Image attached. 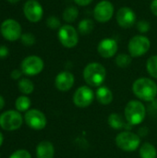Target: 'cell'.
<instances>
[{"instance_id":"obj_25","label":"cell","mask_w":157,"mask_h":158,"mask_svg":"<svg viewBox=\"0 0 157 158\" xmlns=\"http://www.w3.org/2000/svg\"><path fill=\"white\" fill-rule=\"evenodd\" d=\"M146 70L151 77L157 79V55L152 56L147 59Z\"/></svg>"},{"instance_id":"obj_22","label":"cell","mask_w":157,"mask_h":158,"mask_svg":"<svg viewBox=\"0 0 157 158\" xmlns=\"http://www.w3.org/2000/svg\"><path fill=\"white\" fill-rule=\"evenodd\" d=\"M94 29V22L91 19H83L78 24V31L82 35L90 34Z\"/></svg>"},{"instance_id":"obj_15","label":"cell","mask_w":157,"mask_h":158,"mask_svg":"<svg viewBox=\"0 0 157 158\" xmlns=\"http://www.w3.org/2000/svg\"><path fill=\"white\" fill-rule=\"evenodd\" d=\"M118 50V42L113 38H105L101 40L97 45V52L103 58L113 57Z\"/></svg>"},{"instance_id":"obj_19","label":"cell","mask_w":157,"mask_h":158,"mask_svg":"<svg viewBox=\"0 0 157 158\" xmlns=\"http://www.w3.org/2000/svg\"><path fill=\"white\" fill-rule=\"evenodd\" d=\"M114 95L112 91L107 86H100L97 88L95 92V99L103 106L110 105L113 101Z\"/></svg>"},{"instance_id":"obj_27","label":"cell","mask_w":157,"mask_h":158,"mask_svg":"<svg viewBox=\"0 0 157 158\" xmlns=\"http://www.w3.org/2000/svg\"><path fill=\"white\" fill-rule=\"evenodd\" d=\"M46 25L51 30H57V31L62 26L60 19L58 18L55 17V16H50V17L47 18V19H46Z\"/></svg>"},{"instance_id":"obj_30","label":"cell","mask_w":157,"mask_h":158,"mask_svg":"<svg viewBox=\"0 0 157 158\" xmlns=\"http://www.w3.org/2000/svg\"><path fill=\"white\" fill-rule=\"evenodd\" d=\"M9 158H31V154L24 149H20V150H17L15 151Z\"/></svg>"},{"instance_id":"obj_3","label":"cell","mask_w":157,"mask_h":158,"mask_svg":"<svg viewBox=\"0 0 157 158\" xmlns=\"http://www.w3.org/2000/svg\"><path fill=\"white\" fill-rule=\"evenodd\" d=\"M147 114L146 106L139 100L130 101L124 109V117L131 126H138L143 122Z\"/></svg>"},{"instance_id":"obj_39","label":"cell","mask_w":157,"mask_h":158,"mask_svg":"<svg viewBox=\"0 0 157 158\" xmlns=\"http://www.w3.org/2000/svg\"><path fill=\"white\" fill-rule=\"evenodd\" d=\"M9 3H12V4H15V3H18V2H19L20 0H7Z\"/></svg>"},{"instance_id":"obj_12","label":"cell","mask_w":157,"mask_h":158,"mask_svg":"<svg viewBox=\"0 0 157 158\" xmlns=\"http://www.w3.org/2000/svg\"><path fill=\"white\" fill-rule=\"evenodd\" d=\"M24 121L31 129L35 131H41L44 129L47 124L46 117L38 109L28 110L24 116Z\"/></svg>"},{"instance_id":"obj_1","label":"cell","mask_w":157,"mask_h":158,"mask_svg":"<svg viewBox=\"0 0 157 158\" xmlns=\"http://www.w3.org/2000/svg\"><path fill=\"white\" fill-rule=\"evenodd\" d=\"M133 94L144 102H151L157 96V84L152 80L146 77L137 79L131 87Z\"/></svg>"},{"instance_id":"obj_31","label":"cell","mask_w":157,"mask_h":158,"mask_svg":"<svg viewBox=\"0 0 157 158\" xmlns=\"http://www.w3.org/2000/svg\"><path fill=\"white\" fill-rule=\"evenodd\" d=\"M147 112L151 115V116H155L157 114V98H155V100L149 102L148 106L146 107Z\"/></svg>"},{"instance_id":"obj_28","label":"cell","mask_w":157,"mask_h":158,"mask_svg":"<svg viewBox=\"0 0 157 158\" xmlns=\"http://www.w3.org/2000/svg\"><path fill=\"white\" fill-rule=\"evenodd\" d=\"M20 40H21V43L25 45V46H31L35 44V36L31 33V32H26V33H23L20 37Z\"/></svg>"},{"instance_id":"obj_18","label":"cell","mask_w":157,"mask_h":158,"mask_svg":"<svg viewBox=\"0 0 157 158\" xmlns=\"http://www.w3.org/2000/svg\"><path fill=\"white\" fill-rule=\"evenodd\" d=\"M55 147L49 141H43L38 143L36 147V157L37 158H54Z\"/></svg>"},{"instance_id":"obj_5","label":"cell","mask_w":157,"mask_h":158,"mask_svg":"<svg viewBox=\"0 0 157 158\" xmlns=\"http://www.w3.org/2000/svg\"><path fill=\"white\" fill-rule=\"evenodd\" d=\"M150 39L142 34L133 36L128 44V51L132 57H140L144 56L150 50Z\"/></svg>"},{"instance_id":"obj_24","label":"cell","mask_w":157,"mask_h":158,"mask_svg":"<svg viewBox=\"0 0 157 158\" xmlns=\"http://www.w3.org/2000/svg\"><path fill=\"white\" fill-rule=\"evenodd\" d=\"M18 87H19V90L23 94H30L34 90L33 82L31 80L27 79V78L20 79L19 81V83H18Z\"/></svg>"},{"instance_id":"obj_32","label":"cell","mask_w":157,"mask_h":158,"mask_svg":"<svg viewBox=\"0 0 157 158\" xmlns=\"http://www.w3.org/2000/svg\"><path fill=\"white\" fill-rule=\"evenodd\" d=\"M22 74H23V73H22L21 69H20V70H19V69H14V70L10 73V76H11V78L14 79V80H19V79H20V77H21Z\"/></svg>"},{"instance_id":"obj_26","label":"cell","mask_w":157,"mask_h":158,"mask_svg":"<svg viewBox=\"0 0 157 158\" xmlns=\"http://www.w3.org/2000/svg\"><path fill=\"white\" fill-rule=\"evenodd\" d=\"M31 100L29 97L25 96V95H22V96H19L18 97V99L16 100V108L18 111L19 112H24V111H27L30 106H31Z\"/></svg>"},{"instance_id":"obj_21","label":"cell","mask_w":157,"mask_h":158,"mask_svg":"<svg viewBox=\"0 0 157 158\" xmlns=\"http://www.w3.org/2000/svg\"><path fill=\"white\" fill-rule=\"evenodd\" d=\"M63 19L68 24L73 23L79 17V9L75 6H68L63 11Z\"/></svg>"},{"instance_id":"obj_34","label":"cell","mask_w":157,"mask_h":158,"mask_svg":"<svg viewBox=\"0 0 157 158\" xmlns=\"http://www.w3.org/2000/svg\"><path fill=\"white\" fill-rule=\"evenodd\" d=\"M8 55V48L5 45L0 46V58H5Z\"/></svg>"},{"instance_id":"obj_6","label":"cell","mask_w":157,"mask_h":158,"mask_svg":"<svg viewBox=\"0 0 157 158\" xmlns=\"http://www.w3.org/2000/svg\"><path fill=\"white\" fill-rule=\"evenodd\" d=\"M60 44L66 48H73L79 43V31L70 24H65L57 31Z\"/></svg>"},{"instance_id":"obj_10","label":"cell","mask_w":157,"mask_h":158,"mask_svg":"<svg viewBox=\"0 0 157 158\" xmlns=\"http://www.w3.org/2000/svg\"><path fill=\"white\" fill-rule=\"evenodd\" d=\"M23 119L19 111L8 110L0 116V127L5 131H16L22 125Z\"/></svg>"},{"instance_id":"obj_20","label":"cell","mask_w":157,"mask_h":158,"mask_svg":"<svg viewBox=\"0 0 157 158\" xmlns=\"http://www.w3.org/2000/svg\"><path fill=\"white\" fill-rule=\"evenodd\" d=\"M139 155L141 158H156L157 150L151 143H144L139 148Z\"/></svg>"},{"instance_id":"obj_4","label":"cell","mask_w":157,"mask_h":158,"mask_svg":"<svg viewBox=\"0 0 157 158\" xmlns=\"http://www.w3.org/2000/svg\"><path fill=\"white\" fill-rule=\"evenodd\" d=\"M117 146L128 153L138 150L141 146V137L130 131H123L119 132L115 139Z\"/></svg>"},{"instance_id":"obj_37","label":"cell","mask_w":157,"mask_h":158,"mask_svg":"<svg viewBox=\"0 0 157 158\" xmlns=\"http://www.w3.org/2000/svg\"><path fill=\"white\" fill-rule=\"evenodd\" d=\"M4 106H5V100H4V98L0 95V110L4 107Z\"/></svg>"},{"instance_id":"obj_7","label":"cell","mask_w":157,"mask_h":158,"mask_svg":"<svg viewBox=\"0 0 157 158\" xmlns=\"http://www.w3.org/2000/svg\"><path fill=\"white\" fill-rule=\"evenodd\" d=\"M95 98V93L88 85L79 87L72 96L73 104L80 108H86L90 106Z\"/></svg>"},{"instance_id":"obj_36","label":"cell","mask_w":157,"mask_h":158,"mask_svg":"<svg viewBox=\"0 0 157 158\" xmlns=\"http://www.w3.org/2000/svg\"><path fill=\"white\" fill-rule=\"evenodd\" d=\"M147 133H148V130H147V128H145V127H143V128H141L140 130H139V131H138V135L140 136V137H145L146 135H147Z\"/></svg>"},{"instance_id":"obj_13","label":"cell","mask_w":157,"mask_h":158,"mask_svg":"<svg viewBox=\"0 0 157 158\" xmlns=\"http://www.w3.org/2000/svg\"><path fill=\"white\" fill-rule=\"evenodd\" d=\"M25 18L32 23L39 22L43 16V8L37 0H28L23 6Z\"/></svg>"},{"instance_id":"obj_16","label":"cell","mask_w":157,"mask_h":158,"mask_svg":"<svg viewBox=\"0 0 157 158\" xmlns=\"http://www.w3.org/2000/svg\"><path fill=\"white\" fill-rule=\"evenodd\" d=\"M75 83L74 75L68 70L59 72L55 79V86L60 92L69 91Z\"/></svg>"},{"instance_id":"obj_9","label":"cell","mask_w":157,"mask_h":158,"mask_svg":"<svg viewBox=\"0 0 157 158\" xmlns=\"http://www.w3.org/2000/svg\"><path fill=\"white\" fill-rule=\"evenodd\" d=\"M0 32L6 40L10 42L20 39L22 35L20 24L13 19H7L2 22L0 26Z\"/></svg>"},{"instance_id":"obj_35","label":"cell","mask_w":157,"mask_h":158,"mask_svg":"<svg viewBox=\"0 0 157 158\" xmlns=\"http://www.w3.org/2000/svg\"><path fill=\"white\" fill-rule=\"evenodd\" d=\"M150 8H151V11H152L153 15L157 17V0H153L151 2Z\"/></svg>"},{"instance_id":"obj_8","label":"cell","mask_w":157,"mask_h":158,"mask_svg":"<svg viewBox=\"0 0 157 158\" xmlns=\"http://www.w3.org/2000/svg\"><path fill=\"white\" fill-rule=\"evenodd\" d=\"M115 7L112 2L102 0L98 2L93 8V18L99 23L108 22L114 16Z\"/></svg>"},{"instance_id":"obj_17","label":"cell","mask_w":157,"mask_h":158,"mask_svg":"<svg viewBox=\"0 0 157 158\" xmlns=\"http://www.w3.org/2000/svg\"><path fill=\"white\" fill-rule=\"evenodd\" d=\"M107 123L110 128L116 131H130L132 127L128 123L125 117H122L118 113H111L107 118Z\"/></svg>"},{"instance_id":"obj_14","label":"cell","mask_w":157,"mask_h":158,"mask_svg":"<svg viewBox=\"0 0 157 158\" xmlns=\"http://www.w3.org/2000/svg\"><path fill=\"white\" fill-rule=\"evenodd\" d=\"M136 13L129 6L120 7L116 14V20L119 27L122 29H130L136 23Z\"/></svg>"},{"instance_id":"obj_38","label":"cell","mask_w":157,"mask_h":158,"mask_svg":"<svg viewBox=\"0 0 157 158\" xmlns=\"http://www.w3.org/2000/svg\"><path fill=\"white\" fill-rule=\"evenodd\" d=\"M3 141H4V137H3V134L0 132V146H1L2 143H3Z\"/></svg>"},{"instance_id":"obj_23","label":"cell","mask_w":157,"mask_h":158,"mask_svg":"<svg viewBox=\"0 0 157 158\" xmlns=\"http://www.w3.org/2000/svg\"><path fill=\"white\" fill-rule=\"evenodd\" d=\"M132 58L133 57L130 54L121 53V54H119V55H118L116 56L115 62H116V65L118 68H120V69H126V68H128L131 64Z\"/></svg>"},{"instance_id":"obj_11","label":"cell","mask_w":157,"mask_h":158,"mask_svg":"<svg viewBox=\"0 0 157 158\" xmlns=\"http://www.w3.org/2000/svg\"><path fill=\"white\" fill-rule=\"evenodd\" d=\"M44 67L43 60L38 56H29L21 62L20 69L27 76H35L40 74Z\"/></svg>"},{"instance_id":"obj_33","label":"cell","mask_w":157,"mask_h":158,"mask_svg":"<svg viewBox=\"0 0 157 158\" xmlns=\"http://www.w3.org/2000/svg\"><path fill=\"white\" fill-rule=\"evenodd\" d=\"M75 2V4L77 6H89L93 0H73Z\"/></svg>"},{"instance_id":"obj_2","label":"cell","mask_w":157,"mask_h":158,"mask_svg":"<svg viewBox=\"0 0 157 158\" xmlns=\"http://www.w3.org/2000/svg\"><path fill=\"white\" fill-rule=\"evenodd\" d=\"M83 79L90 87H100L105 81L106 69L98 62H91L87 64L83 69Z\"/></svg>"},{"instance_id":"obj_29","label":"cell","mask_w":157,"mask_h":158,"mask_svg":"<svg viewBox=\"0 0 157 158\" xmlns=\"http://www.w3.org/2000/svg\"><path fill=\"white\" fill-rule=\"evenodd\" d=\"M136 27H137V30L138 31H140L141 33H146L150 31L151 29V24L145 20V19H142L140 21L137 22L136 24Z\"/></svg>"}]
</instances>
